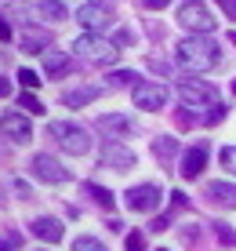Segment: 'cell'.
I'll return each instance as SVG.
<instances>
[{
  "label": "cell",
  "instance_id": "6da1fadb",
  "mask_svg": "<svg viewBox=\"0 0 236 251\" xmlns=\"http://www.w3.org/2000/svg\"><path fill=\"white\" fill-rule=\"evenodd\" d=\"M174 58H178V66L193 69V73H207V69H214L222 62V51L207 37H189V40H182V44L174 48Z\"/></svg>",
  "mask_w": 236,
  "mask_h": 251
},
{
  "label": "cell",
  "instance_id": "7a4b0ae2",
  "mask_svg": "<svg viewBox=\"0 0 236 251\" xmlns=\"http://www.w3.org/2000/svg\"><path fill=\"white\" fill-rule=\"evenodd\" d=\"M47 135L55 138L66 153H73V157H80V153L91 150V135H87L80 124H69V120H55V124H47Z\"/></svg>",
  "mask_w": 236,
  "mask_h": 251
},
{
  "label": "cell",
  "instance_id": "3957f363",
  "mask_svg": "<svg viewBox=\"0 0 236 251\" xmlns=\"http://www.w3.org/2000/svg\"><path fill=\"white\" fill-rule=\"evenodd\" d=\"M73 55L87 58V62H102V66H113L120 58V48L113 44V40H102V37H76L73 40Z\"/></svg>",
  "mask_w": 236,
  "mask_h": 251
},
{
  "label": "cell",
  "instance_id": "277c9868",
  "mask_svg": "<svg viewBox=\"0 0 236 251\" xmlns=\"http://www.w3.org/2000/svg\"><path fill=\"white\" fill-rule=\"evenodd\" d=\"M178 99L186 102L189 109H200V106L214 109V106H222L218 91H214L207 80H178Z\"/></svg>",
  "mask_w": 236,
  "mask_h": 251
},
{
  "label": "cell",
  "instance_id": "5b68a950",
  "mask_svg": "<svg viewBox=\"0 0 236 251\" xmlns=\"http://www.w3.org/2000/svg\"><path fill=\"white\" fill-rule=\"evenodd\" d=\"M178 22L186 25L189 33H211L214 25H218V22H214V15L207 11L204 4H196V0H186V4L178 7Z\"/></svg>",
  "mask_w": 236,
  "mask_h": 251
},
{
  "label": "cell",
  "instance_id": "8992f818",
  "mask_svg": "<svg viewBox=\"0 0 236 251\" xmlns=\"http://www.w3.org/2000/svg\"><path fill=\"white\" fill-rule=\"evenodd\" d=\"M76 22L84 29H106V25H113V7L102 4V0H87V4L76 7Z\"/></svg>",
  "mask_w": 236,
  "mask_h": 251
},
{
  "label": "cell",
  "instance_id": "52a82bcc",
  "mask_svg": "<svg viewBox=\"0 0 236 251\" xmlns=\"http://www.w3.org/2000/svg\"><path fill=\"white\" fill-rule=\"evenodd\" d=\"M33 175H37L40 182H51V186L69 182V171H66L55 157H47V153H37V157H33Z\"/></svg>",
  "mask_w": 236,
  "mask_h": 251
},
{
  "label": "cell",
  "instance_id": "ba28073f",
  "mask_svg": "<svg viewBox=\"0 0 236 251\" xmlns=\"http://www.w3.org/2000/svg\"><path fill=\"white\" fill-rule=\"evenodd\" d=\"M131 95H135V106L138 109H164V106H167V88H164V84L142 80Z\"/></svg>",
  "mask_w": 236,
  "mask_h": 251
},
{
  "label": "cell",
  "instance_id": "9c48e42d",
  "mask_svg": "<svg viewBox=\"0 0 236 251\" xmlns=\"http://www.w3.org/2000/svg\"><path fill=\"white\" fill-rule=\"evenodd\" d=\"M124 204L131 207V211H156V207H160V189L149 186V182L145 186H131Z\"/></svg>",
  "mask_w": 236,
  "mask_h": 251
},
{
  "label": "cell",
  "instance_id": "30bf717a",
  "mask_svg": "<svg viewBox=\"0 0 236 251\" xmlns=\"http://www.w3.org/2000/svg\"><path fill=\"white\" fill-rule=\"evenodd\" d=\"M0 135L11 138V142H19V146H25L33 138V127H29V120H25L22 113H4L0 117Z\"/></svg>",
  "mask_w": 236,
  "mask_h": 251
},
{
  "label": "cell",
  "instance_id": "8fae6325",
  "mask_svg": "<svg viewBox=\"0 0 236 251\" xmlns=\"http://www.w3.org/2000/svg\"><path fill=\"white\" fill-rule=\"evenodd\" d=\"M29 233H33L37 240H44V244H58V240L66 237L62 222L51 219V215H40V219H33V222H29Z\"/></svg>",
  "mask_w": 236,
  "mask_h": 251
},
{
  "label": "cell",
  "instance_id": "7c38bea8",
  "mask_svg": "<svg viewBox=\"0 0 236 251\" xmlns=\"http://www.w3.org/2000/svg\"><path fill=\"white\" fill-rule=\"evenodd\" d=\"M207 168V146L196 142L193 150H186V157H182V178H200V171Z\"/></svg>",
  "mask_w": 236,
  "mask_h": 251
},
{
  "label": "cell",
  "instance_id": "4fadbf2b",
  "mask_svg": "<svg viewBox=\"0 0 236 251\" xmlns=\"http://www.w3.org/2000/svg\"><path fill=\"white\" fill-rule=\"evenodd\" d=\"M102 168H113V171L135 168V153L124 150V146H117V142H109V146H102Z\"/></svg>",
  "mask_w": 236,
  "mask_h": 251
},
{
  "label": "cell",
  "instance_id": "5bb4252c",
  "mask_svg": "<svg viewBox=\"0 0 236 251\" xmlns=\"http://www.w3.org/2000/svg\"><path fill=\"white\" fill-rule=\"evenodd\" d=\"M207 201L218 207H236V186L233 182H207Z\"/></svg>",
  "mask_w": 236,
  "mask_h": 251
},
{
  "label": "cell",
  "instance_id": "9a60e30c",
  "mask_svg": "<svg viewBox=\"0 0 236 251\" xmlns=\"http://www.w3.org/2000/svg\"><path fill=\"white\" fill-rule=\"evenodd\" d=\"M98 95H102L98 84H84V88H69V91H62V102H66V106H73V109H80V106H87V102H94Z\"/></svg>",
  "mask_w": 236,
  "mask_h": 251
},
{
  "label": "cell",
  "instance_id": "2e32d148",
  "mask_svg": "<svg viewBox=\"0 0 236 251\" xmlns=\"http://www.w3.org/2000/svg\"><path fill=\"white\" fill-rule=\"evenodd\" d=\"M44 73H47L51 80L66 76L69 73V55H62V51H44Z\"/></svg>",
  "mask_w": 236,
  "mask_h": 251
},
{
  "label": "cell",
  "instance_id": "e0dca14e",
  "mask_svg": "<svg viewBox=\"0 0 236 251\" xmlns=\"http://www.w3.org/2000/svg\"><path fill=\"white\" fill-rule=\"evenodd\" d=\"M98 127L109 131V135H131V117H124V113H102Z\"/></svg>",
  "mask_w": 236,
  "mask_h": 251
},
{
  "label": "cell",
  "instance_id": "ac0fdd59",
  "mask_svg": "<svg viewBox=\"0 0 236 251\" xmlns=\"http://www.w3.org/2000/svg\"><path fill=\"white\" fill-rule=\"evenodd\" d=\"M51 44L47 33H22V51H33V55H44V48Z\"/></svg>",
  "mask_w": 236,
  "mask_h": 251
},
{
  "label": "cell",
  "instance_id": "d6986e66",
  "mask_svg": "<svg viewBox=\"0 0 236 251\" xmlns=\"http://www.w3.org/2000/svg\"><path fill=\"white\" fill-rule=\"evenodd\" d=\"M37 11L44 15V19H51V22H66V19H69L66 4H58V0H44V4L37 7Z\"/></svg>",
  "mask_w": 236,
  "mask_h": 251
},
{
  "label": "cell",
  "instance_id": "ffe728a7",
  "mask_svg": "<svg viewBox=\"0 0 236 251\" xmlns=\"http://www.w3.org/2000/svg\"><path fill=\"white\" fill-rule=\"evenodd\" d=\"M153 153H156L160 160H167V157L178 153V142H174V138H156V142H153Z\"/></svg>",
  "mask_w": 236,
  "mask_h": 251
},
{
  "label": "cell",
  "instance_id": "44dd1931",
  "mask_svg": "<svg viewBox=\"0 0 236 251\" xmlns=\"http://www.w3.org/2000/svg\"><path fill=\"white\" fill-rule=\"evenodd\" d=\"M87 193H91V197H94V201H98L102 207H106V211H109V207H113V193H109V189H106V186H94V182H87Z\"/></svg>",
  "mask_w": 236,
  "mask_h": 251
},
{
  "label": "cell",
  "instance_id": "7402d4cb",
  "mask_svg": "<svg viewBox=\"0 0 236 251\" xmlns=\"http://www.w3.org/2000/svg\"><path fill=\"white\" fill-rule=\"evenodd\" d=\"M109 80H113V88H138V76H135V73H127V69H120V73H113Z\"/></svg>",
  "mask_w": 236,
  "mask_h": 251
},
{
  "label": "cell",
  "instance_id": "603a6c76",
  "mask_svg": "<svg viewBox=\"0 0 236 251\" xmlns=\"http://www.w3.org/2000/svg\"><path fill=\"white\" fill-rule=\"evenodd\" d=\"M73 251H106V244L94 240V237H76L73 240Z\"/></svg>",
  "mask_w": 236,
  "mask_h": 251
},
{
  "label": "cell",
  "instance_id": "cb8c5ba5",
  "mask_svg": "<svg viewBox=\"0 0 236 251\" xmlns=\"http://www.w3.org/2000/svg\"><path fill=\"white\" fill-rule=\"evenodd\" d=\"M214 237L222 240L225 248H236V229H229L225 222H218V226H214Z\"/></svg>",
  "mask_w": 236,
  "mask_h": 251
},
{
  "label": "cell",
  "instance_id": "d4e9b609",
  "mask_svg": "<svg viewBox=\"0 0 236 251\" xmlns=\"http://www.w3.org/2000/svg\"><path fill=\"white\" fill-rule=\"evenodd\" d=\"M218 160H222L225 171H236V146H225V150L218 153Z\"/></svg>",
  "mask_w": 236,
  "mask_h": 251
},
{
  "label": "cell",
  "instance_id": "484cf974",
  "mask_svg": "<svg viewBox=\"0 0 236 251\" xmlns=\"http://www.w3.org/2000/svg\"><path fill=\"white\" fill-rule=\"evenodd\" d=\"M19 106L25 109V113H44V102H37L33 95H22V99H19Z\"/></svg>",
  "mask_w": 236,
  "mask_h": 251
},
{
  "label": "cell",
  "instance_id": "4316f807",
  "mask_svg": "<svg viewBox=\"0 0 236 251\" xmlns=\"http://www.w3.org/2000/svg\"><path fill=\"white\" fill-rule=\"evenodd\" d=\"M124 248H127V251H145V237H142V233H127Z\"/></svg>",
  "mask_w": 236,
  "mask_h": 251
},
{
  "label": "cell",
  "instance_id": "83f0119b",
  "mask_svg": "<svg viewBox=\"0 0 236 251\" xmlns=\"http://www.w3.org/2000/svg\"><path fill=\"white\" fill-rule=\"evenodd\" d=\"M19 80H22V88H37V84H40V76L33 73V69H19Z\"/></svg>",
  "mask_w": 236,
  "mask_h": 251
},
{
  "label": "cell",
  "instance_id": "f1b7e54d",
  "mask_svg": "<svg viewBox=\"0 0 236 251\" xmlns=\"http://www.w3.org/2000/svg\"><path fill=\"white\" fill-rule=\"evenodd\" d=\"M218 7H222L225 15H229V19L236 22V0H218Z\"/></svg>",
  "mask_w": 236,
  "mask_h": 251
},
{
  "label": "cell",
  "instance_id": "f546056e",
  "mask_svg": "<svg viewBox=\"0 0 236 251\" xmlns=\"http://www.w3.org/2000/svg\"><path fill=\"white\" fill-rule=\"evenodd\" d=\"M15 37V33H11V25H7V19H4V15H0V40H4V44H7V40H11Z\"/></svg>",
  "mask_w": 236,
  "mask_h": 251
},
{
  "label": "cell",
  "instance_id": "4dcf8cb0",
  "mask_svg": "<svg viewBox=\"0 0 236 251\" xmlns=\"http://www.w3.org/2000/svg\"><path fill=\"white\" fill-rule=\"evenodd\" d=\"M196 237H200V233H196V226H189V229H182V240H186V244H196Z\"/></svg>",
  "mask_w": 236,
  "mask_h": 251
},
{
  "label": "cell",
  "instance_id": "1f68e13d",
  "mask_svg": "<svg viewBox=\"0 0 236 251\" xmlns=\"http://www.w3.org/2000/svg\"><path fill=\"white\" fill-rule=\"evenodd\" d=\"M7 95H11V80H4V76H0V99H7Z\"/></svg>",
  "mask_w": 236,
  "mask_h": 251
},
{
  "label": "cell",
  "instance_id": "d6a6232c",
  "mask_svg": "<svg viewBox=\"0 0 236 251\" xmlns=\"http://www.w3.org/2000/svg\"><path fill=\"white\" fill-rule=\"evenodd\" d=\"M142 4H145V7H153V11H156V7H167V0H142Z\"/></svg>",
  "mask_w": 236,
  "mask_h": 251
},
{
  "label": "cell",
  "instance_id": "836d02e7",
  "mask_svg": "<svg viewBox=\"0 0 236 251\" xmlns=\"http://www.w3.org/2000/svg\"><path fill=\"white\" fill-rule=\"evenodd\" d=\"M0 251H11V240H0Z\"/></svg>",
  "mask_w": 236,
  "mask_h": 251
},
{
  "label": "cell",
  "instance_id": "e575fe53",
  "mask_svg": "<svg viewBox=\"0 0 236 251\" xmlns=\"http://www.w3.org/2000/svg\"><path fill=\"white\" fill-rule=\"evenodd\" d=\"M233 40H236V33H233Z\"/></svg>",
  "mask_w": 236,
  "mask_h": 251
},
{
  "label": "cell",
  "instance_id": "d590c367",
  "mask_svg": "<svg viewBox=\"0 0 236 251\" xmlns=\"http://www.w3.org/2000/svg\"><path fill=\"white\" fill-rule=\"evenodd\" d=\"M233 91H236V84H233Z\"/></svg>",
  "mask_w": 236,
  "mask_h": 251
}]
</instances>
